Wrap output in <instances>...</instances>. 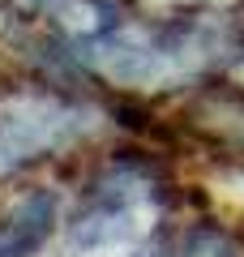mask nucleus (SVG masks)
Returning <instances> with one entry per match:
<instances>
[{"mask_svg": "<svg viewBox=\"0 0 244 257\" xmlns=\"http://www.w3.org/2000/svg\"><path fill=\"white\" fill-rule=\"evenodd\" d=\"M56 223V197L47 189L26 193L5 219H0V257H30L43 248Z\"/></svg>", "mask_w": 244, "mask_h": 257, "instance_id": "2", "label": "nucleus"}, {"mask_svg": "<svg viewBox=\"0 0 244 257\" xmlns=\"http://www.w3.org/2000/svg\"><path fill=\"white\" fill-rule=\"evenodd\" d=\"M150 257H172V253H167V248H154V253Z\"/></svg>", "mask_w": 244, "mask_h": 257, "instance_id": "4", "label": "nucleus"}, {"mask_svg": "<svg viewBox=\"0 0 244 257\" xmlns=\"http://www.w3.org/2000/svg\"><path fill=\"white\" fill-rule=\"evenodd\" d=\"M56 18H60V26L69 30V35L77 39H103L111 35V30L120 26L116 9H111L107 0H60V9H56Z\"/></svg>", "mask_w": 244, "mask_h": 257, "instance_id": "3", "label": "nucleus"}, {"mask_svg": "<svg viewBox=\"0 0 244 257\" xmlns=\"http://www.w3.org/2000/svg\"><path fill=\"white\" fill-rule=\"evenodd\" d=\"M77 128H81V111L52 99H30L0 111V172L30 163L43 150L69 146L77 138Z\"/></svg>", "mask_w": 244, "mask_h": 257, "instance_id": "1", "label": "nucleus"}]
</instances>
